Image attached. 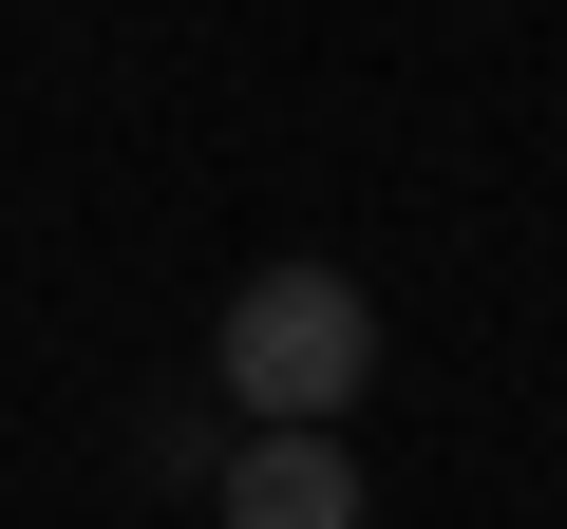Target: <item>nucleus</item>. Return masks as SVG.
<instances>
[{"mask_svg": "<svg viewBox=\"0 0 567 529\" xmlns=\"http://www.w3.org/2000/svg\"><path fill=\"white\" fill-rule=\"evenodd\" d=\"M208 378H227V416H246V435H341V397L379 378V303L341 284V264H246Z\"/></svg>", "mask_w": 567, "mask_h": 529, "instance_id": "obj_1", "label": "nucleus"}, {"mask_svg": "<svg viewBox=\"0 0 567 529\" xmlns=\"http://www.w3.org/2000/svg\"><path fill=\"white\" fill-rule=\"evenodd\" d=\"M208 510H227V529H360V454H341V435H246V454L208 473Z\"/></svg>", "mask_w": 567, "mask_h": 529, "instance_id": "obj_2", "label": "nucleus"}]
</instances>
